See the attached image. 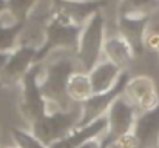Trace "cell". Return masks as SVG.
<instances>
[{"label": "cell", "mask_w": 159, "mask_h": 148, "mask_svg": "<svg viewBox=\"0 0 159 148\" xmlns=\"http://www.w3.org/2000/svg\"><path fill=\"white\" fill-rule=\"evenodd\" d=\"M74 71L76 62L71 57H59L42 68L39 85L48 105L53 103L56 108L66 110L65 105L70 100L66 94V85Z\"/></svg>", "instance_id": "6da1fadb"}, {"label": "cell", "mask_w": 159, "mask_h": 148, "mask_svg": "<svg viewBox=\"0 0 159 148\" xmlns=\"http://www.w3.org/2000/svg\"><path fill=\"white\" fill-rule=\"evenodd\" d=\"M80 31H82V26L73 25V23L60 19L59 16L51 14L50 20L45 25L43 42L37 48V52H36V63H40L51 52L57 51V49L76 52Z\"/></svg>", "instance_id": "7a4b0ae2"}, {"label": "cell", "mask_w": 159, "mask_h": 148, "mask_svg": "<svg viewBox=\"0 0 159 148\" xmlns=\"http://www.w3.org/2000/svg\"><path fill=\"white\" fill-rule=\"evenodd\" d=\"M79 120H80V108L51 110L42 119L31 123V133L48 147L50 144L71 134L79 127Z\"/></svg>", "instance_id": "3957f363"}, {"label": "cell", "mask_w": 159, "mask_h": 148, "mask_svg": "<svg viewBox=\"0 0 159 148\" xmlns=\"http://www.w3.org/2000/svg\"><path fill=\"white\" fill-rule=\"evenodd\" d=\"M104 43H105V17L99 11L82 26L76 49L77 62L82 65L85 73H88L98 62H101V56L104 54Z\"/></svg>", "instance_id": "277c9868"}, {"label": "cell", "mask_w": 159, "mask_h": 148, "mask_svg": "<svg viewBox=\"0 0 159 148\" xmlns=\"http://www.w3.org/2000/svg\"><path fill=\"white\" fill-rule=\"evenodd\" d=\"M43 65L34 63L20 80V102L19 110L22 117L31 125L48 113V102L42 94L39 77Z\"/></svg>", "instance_id": "5b68a950"}, {"label": "cell", "mask_w": 159, "mask_h": 148, "mask_svg": "<svg viewBox=\"0 0 159 148\" xmlns=\"http://www.w3.org/2000/svg\"><path fill=\"white\" fill-rule=\"evenodd\" d=\"M136 117H138L136 108L124 96H119L113 102V105L110 106V110L107 113L108 125H107L104 136L101 137L102 148H105L108 144L114 142L116 139L131 133L134 122H136Z\"/></svg>", "instance_id": "8992f818"}, {"label": "cell", "mask_w": 159, "mask_h": 148, "mask_svg": "<svg viewBox=\"0 0 159 148\" xmlns=\"http://www.w3.org/2000/svg\"><path fill=\"white\" fill-rule=\"evenodd\" d=\"M130 80V74L128 71H124L117 80V83L107 93L101 94H93L90 99H87L84 103H80V120H79V127L88 125L90 122L105 116L110 110V106L113 105V102L119 96L124 94L125 85Z\"/></svg>", "instance_id": "52a82bcc"}, {"label": "cell", "mask_w": 159, "mask_h": 148, "mask_svg": "<svg viewBox=\"0 0 159 148\" xmlns=\"http://www.w3.org/2000/svg\"><path fill=\"white\" fill-rule=\"evenodd\" d=\"M107 5V0H51V14L84 26L96 12Z\"/></svg>", "instance_id": "ba28073f"}, {"label": "cell", "mask_w": 159, "mask_h": 148, "mask_svg": "<svg viewBox=\"0 0 159 148\" xmlns=\"http://www.w3.org/2000/svg\"><path fill=\"white\" fill-rule=\"evenodd\" d=\"M124 97L127 99L136 111L142 113L147 110L155 108L159 103V94L156 90V83L148 76H136L130 77V80L125 85Z\"/></svg>", "instance_id": "9c48e42d"}, {"label": "cell", "mask_w": 159, "mask_h": 148, "mask_svg": "<svg viewBox=\"0 0 159 148\" xmlns=\"http://www.w3.org/2000/svg\"><path fill=\"white\" fill-rule=\"evenodd\" d=\"M36 52H37L36 47H30V45L17 47L11 52L8 63L0 73V83L3 87H12L20 83L23 76L36 63Z\"/></svg>", "instance_id": "30bf717a"}, {"label": "cell", "mask_w": 159, "mask_h": 148, "mask_svg": "<svg viewBox=\"0 0 159 148\" xmlns=\"http://www.w3.org/2000/svg\"><path fill=\"white\" fill-rule=\"evenodd\" d=\"M131 133L139 148H159V103L138 114Z\"/></svg>", "instance_id": "8fae6325"}, {"label": "cell", "mask_w": 159, "mask_h": 148, "mask_svg": "<svg viewBox=\"0 0 159 148\" xmlns=\"http://www.w3.org/2000/svg\"><path fill=\"white\" fill-rule=\"evenodd\" d=\"M150 17H131V16H117L119 36L128 42L133 48L134 56H141L145 48L144 37L148 29Z\"/></svg>", "instance_id": "7c38bea8"}, {"label": "cell", "mask_w": 159, "mask_h": 148, "mask_svg": "<svg viewBox=\"0 0 159 148\" xmlns=\"http://www.w3.org/2000/svg\"><path fill=\"white\" fill-rule=\"evenodd\" d=\"M125 70H122L120 66H117L116 63L110 62V60H101L98 62L90 71H88V77H90V83L93 88V94H101L110 91L119 80L120 74Z\"/></svg>", "instance_id": "4fadbf2b"}, {"label": "cell", "mask_w": 159, "mask_h": 148, "mask_svg": "<svg viewBox=\"0 0 159 148\" xmlns=\"http://www.w3.org/2000/svg\"><path fill=\"white\" fill-rule=\"evenodd\" d=\"M104 54H105L107 60L116 63V65L120 66L122 70H125V66L130 65V62L136 57L133 48H131V47L128 45V42H127L125 39H122L120 36L105 39Z\"/></svg>", "instance_id": "5bb4252c"}, {"label": "cell", "mask_w": 159, "mask_h": 148, "mask_svg": "<svg viewBox=\"0 0 159 148\" xmlns=\"http://www.w3.org/2000/svg\"><path fill=\"white\" fill-rule=\"evenodd\" d=\"M66 94L71 102L84 103L87 99L93 96V88L90 83L88 73L85 71H74L66 85Z\"/></svg>", "instance_id": "9a60e30c"}, {"label": "cell", "mask_w": 159, "mask_h": 148, "mask_svg": "<svg viewBox=\"0 0 159 148\" xmlns=\"http://www.w3.org/2000/svg\"><path fill=\"white\" fill-rule=\"evenodd\" d=\"M25 28V23L16 22L14 19H8L6 22L0 19V51L12 52L17 48L19 37Z\"/></svg>", "instance_id": "2e32d148"}, {"label": "cell", "mask_w": 159, "mask_h": 148, "mask_svg": "<svg viewBox=\"0 0 159 148\" xmlns=\"http://www.w3.org/2000/svg\"><path fill=\"white\" fill-rule=\"evenodd\" d=\"M158 6L159 0H120L117 6V16L150 17Z\"/></svg>", "instance_id": "e0dca14e"}, {"label": "cell", "mask_w": 159, "mask_h": 148, "mask_svg": "<svg viewBox=\"0 0 159 148\" xmlns=\"http://www.w3.org/2000/svg\"><path fill=\"white\" fill-rule=\"evenodd\" d=\"M37 2L39 0H6V11L16 22L26 23Z\"/></svg>", "instance_id": "ac0fdd59"}, {"label": "cell", "mask_w": 159, "mask_h": 148, "mask_svg": "<svg viewBox=\"0 0 159 148\" xmlns=\"http://www.w3.org/2000/svg\"><path fill=\"white\" fill-rule=\"evenodd\" d=\"M11 136L17 148H48L42 141H39L33 133H28L20 128H12Z\"/></svg>", "instance_id": "d6986e66"}, {"label": "cell", "mask_w": 159, "mask_h": 148, "mask_svg": "<svg viewBox=\"0 0 159 148\" xmlns=\"http://www.w3.org/2000/svg\"><path fill=\"white\" fill-rule=\"evenodd\" d=\"M144 45L147 48L153 49V51H159V31H150L147 29L145 37H144Z\"/></svg>", "instance_id": "ffe728a7"}, {"label": "cell", "mask_w": 159, "mask_h": 148, "mask_svg": "<svg viewBox=\"0 0 159 148\" xmlns=\"http://www.w3.org/2000/svg\"><path fill=\"white\" fill-rule=\"evenodd\" d=\"M48 148H77L73 142H71V139L66 136V137H62V139H59V141H56L53 144H50Z\"/></svg>", "instance_id": "44dd1931"}, {"label": "cell", "mask_w": 159, "mask_h": 148, "mask_svg": "<svg viewBox=\"0 0 159 148\" xmlns=\"http://www.w3.org/2000/svg\"><path fill=\"white\" fill-rule=\"evenodd\" d=\"M77 148H102V141H101V137L99 139H90V141L80 144Z\"/></svg>", "instance_id": "7402d4cb"}, {"label": "cell", "mask_w": 159, "mask_h": 148, "mask_svg": "<svg viewBox=\"0 0 159 148\" xmlns=\"http://www.w3.org/2000/svg\"><path fill=\"white\" fill-rule=\"evenodd\" d=\"M9 56H11V52H2V51H0V73L3 71L5 65L8 63V59H9Z\"/></svg>", "instance_id": "603a6c76"}, {"label": "cell", "mask_w": 159, "mask_h": 148, "mask_svg": "<svg viewBox=\"0 0 159 148\" xmlns=\"http://www.w3.org/2000/svg\"><path fill=\"white\" fill-rule=\"evenodd\" d=\"M6 12V0H0V16Z\"/></svg>", "instance_id": "cb8c5ba5"}, {"label": "cell", "mask_w": 159, "mask_h": 148, "mask_svg": "<svg viewBox=\"0 0 159 148\" xmlns=\"http://www.w3.org/2000/svg\"><path fill=\"white\" fill-rule=\"evenodd\" d=\"M6 148H17V147H6Z\"/></svg>", "instance_id": "d4e9b609"}, {"label": "cell", "mask_w": 159, "mask_h": 148, "mask_svg": "<svg viewBox=\"0 0 159 148\" xmlns=\"http://www.w3.org/2000/svg\"><path fill=\"white\" fill-rule=\"evenodd\" d=\"M158 56H159V51H158Z\"/></svg>", "instance_id": "484cf974"}]
</instances>
